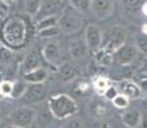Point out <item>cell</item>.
<instances>
[{
  "instance_id": "obj_1",
  "label": "cell",
  "mask_w": 147,
  "mask_h": 128,
  "mask_svg": "<svg viewBox=\"0 0 147 128\" xmlns=\"http://www.w3.org/2000/svg\"><path fill=\"white\" fill-rule=\"evenodd\" d=\"M47 106H49L50 112L56 119H67L77 112V104L72 98L68 95H55L50 98L47 101Z\"/></svg>"
},
{
  "instance_id": "obj_2",
  "label": "cell",
  "mask_w": 147,
  "mask_h": 128,
  "mask_svg": "<svg viewBox=\"0 0 147 128\" xmlns=\"http://www.w3.org/2000/svg\"><path fill=\"white\" fill-rule=\"evenodd\" d=\"M3 36L9 45L17 46L21 44L26 36V24H24L23 19L18 18V17L8 19L3 27Z\"/></svg>"
},
{
  "instance_id": "obj_3",
  "label": "cell",
  "mask_w": 147,
  "mask_h": 128,
  "mask_svg": "<svg viewBox=\"0 0 147 128\" xmlns=\"http://www.w3.org/2000/svg\"><path fill=\"white\" fill-rule=\"evenodd\" d=\"M125 40H127L125 31L121 27L115 26V27L106 30L102 33V44H101V47H105V49H107L114 54L123 45H125Z\"/></svg>"
},
{
  "instance_id": "obj_4",
  "label": "cell",
  "mask_w": 147,
  "mask_h": 128,
  "mask_svg": "<svg viewBox=\"0 0 147 128\" xmlns=\"http://www.w3.org/2000/svg\"><path fill=\"white\" fill-rule=\"evenodd\" d=\"M59 28L60 31L68 33H76L77 31H80L83 26V21L78 13H76L74 9H69V8H65L63 13L60 14V18H59Z\"/></svg>"
},
{
  "instance_id": "obj_5",
  "label": "cell",
  "mask_w": 147,
  "mask_h": 128,
  "mask_svg": "<svg viewBox=\"0 0 147 128\" xmlns=\"http://www.w3.org/2000/svg\"><path fill=\"white\" fill-rule=\"evenodd\" d=\"M9 121L12 122L13 126H18L22 128H28L33 124L36 121V110L28 106H22L16 109L10 114Z\"/></svg>"
},
{
  "instance_id": "obj_6",
  "label": "cell",
  "mask_w": 147,
  "mask_h": 128,
  "mask_svg": "<svg viewBox=\"0 0 147 128\" xmlns=\"http://www.w3.org/2000/svg\"><path fill=\"white\" fill-rule=\"evenodd\" d=\"M65 10L64 0H41V8L38 12V17L45 18L50 16H60Z\"/></svg>"
},
{
  "instance_id": "obj_7",
  "label": "cell",
  "mask_w": 147,
  "mask_h": 128,
  "mask_svg": "<svg viewBox=\"0 0 147 128\" xmlns=\"http://www.w3.org/2000/svg\"><path fill=\"white\" fill-rule=\"evenodd\" d=\"M84 40L91 50H97L101 47L102 44V32L98 28L97 24L91 23L87 26L86 33H84Z\"/></svg>"
},
{
  "instance_id": "obj_8",
  "label": "cell",
  "mask_w": 147,
  "mask_h": 128,
  "mask_svg": "<svg viewBox=\"0 0 147 128\" xmlns=\"http://www.w3.org/2000/svg\"><path fill=\"white\" fill-rule=\"evenodd\" d=\"M137 54H138V49L136 45L125 44V45H123L119 50L115 51L114 56L117 58V60L119 64L129 65L136 58H137Z\"/></svg>"
},
{
  "instance_id": "obj_9",
  "label": "cell",
  "mask_w": 147,
  "mask_h": 128,
  "mask_svg": "<svg viewBox=\"0 0 147 128\" xmlns=\"http://www.w3.org/2000/svg\"><path fill=\"white\" fill-rule=\"evenodd\" d=\"M46 95V90L42 83H31L30 86H27V90L24 92V95L22 96L24 101L27 104H36L40 102Z\"/></svg>"
},
{
  "instance_id": "obj_10",
  "label": "cell",
  "mask_w": 147,
  "mask_h": 128,
  "mask_svg": "<svg viewBox=\"0 0 147 128\" xmlns=\"http://www.w3.org/2000/svg\"><path fill=\"white\" fill-rule=\"evenodd\" d=\"M114 10V0H92V12L98 19L110 17Z\"/></svg>"
},
{
  "instance_id": "obj_11",
  "label": "cell",
  "mask_w": 147,
  "mask_h": 128,
  "mask_svg": "<svg viewBox=\"0 0 147 128\" xmlns=\"http://www.w3.org/2000/svg\"><path fill=\"white\" fill-rule=\"evenodd\" d=\"M118 89H119V92L121 95L127 96L128 99H140L141 93H142L140 85L134 81H131V79L120 81L119 85H118Z\"/></svg>"
},
{
  "instance_id": "obj_12",
  "label": "cell",
  "mask_w": 147,
  "mask_h": 128,
  "mask_svg": "<svg viewBox=\"0 0 147 128\" xmlns=\"http://www.w3.org/2000/svg\"><path fill=\"white\" fill-rule=\"evenodd\" d=\"M88 45H87L86 40H73L69 44V53L72 55L73 59L76 60H81L84 56L87 55V51H88Z\"/></svg>"
},
{
  "instance_id": "obj_13",
  "label": "cell",
  "mask_w": 147,
  "mask_h": 128,
  "mask_svg": "<svg viewBox=\"0 0 147 128\" xmlns=\"http://www.w3.org/2000/svg\"><path fill=\"white\" fill-rule=\"evenodd\" d=\"M42 55L49 63L56 65L60 59V47L56 42H49L42 49Z\"/></svg>"
},
{
  "instance_id": "obj_14",
  "label": "cell",
  "mask_w": 147,
  "mask_h": 128,
  "mask_svg": "<svg viewBox=\"0 0 147 128\" xmlns=\"http://www.w3.org/2000/svg\"><path fill=\"white\" fill-rule=\"evenodd\" d=\"M141 119H142V114L137 109L128 110L121 115V122L128 128H137L141 124Z\"/></svg>"
},
{
  "instance_id": "obj_15",
  "label": "cell",
  "mask_w": 147,
  "mask_h": 128,
  "mask_svg": "<svg viewBox=\"0 0 147 128\" xmlns=\"http://www.w3.org/2000/svg\"><path fill=\"white\" fill-rule=\"evenodd\" d=\"M95 62L98 65H102V67H109L113 63V58H114V54L111 51H109L105 47H100V49L95 50L94 54Z\"/></svg>"
},
{
  "instance_id": "obj_16",
  "label": "cell",
  "mask_w": 147,
  "mask_h": 128,
  "mask_svg": "<svg viewBox=\"0 0 147 128\" xmlns=\"http://www.w3.org/2000/svg\"><path fill=\"white\" fill-rule=\"evenodd\" d=\"M46 78H47V70L42 67L32 70V72L24 73V81L30 82V83H42Z\"/></svg>"
},
{
  "instance_id": "obj_17",
  "label": "cell",
  "mask_w": 147,
  "mask_h": 128,
  "mask_svg": "<svg viewBox=\"0 0 147 128\" xmlns=\"http://www.w3.org/2000/svg\"><path fill=\"white\" fill-rule=\"evenodd\" d=\"M40 68V56L36 53H30L26 55L23 60V70L24 73L32 72V70Z\"/></svg>"
},
{
  "instance_id": "obj_18",
  "label": "cell",
  "mask_w": 147,
  "mask_h": 128,
  "mask_svg": "<svg viewBox=\"0 0 147 128\" xmlns=\"http://www.w3.org/2000/svg\"><path fill=\"white\" fill-rule=\"evenodd\" d=\"M69 4L80 14H87L92 10V0H69Z\"/></svg>"
},
{
  "instance_id": "obj_19",
  "label": "cell",
  "mask_w": 147,
  "mask_h": 128,
  "mask_svg": "<svg viewBox=\"0 0 147 128\" xmlns=\"http://www.w3.org/2000/svg\"><path fill=\"white\" fill-rule=\"evenodd\" d=\"M76 74H77V69L69 62H65V63L59 65V76L61 77L63 81H69V79L74 78Z\"/></svg>"
},
{
  "instance_id": "obj_20",
  "label": "cell",
  "mask_w": 147,
  "mask_h": 128,
  "mask_svg": "<svg viewBox=\"0 0 147 128\" xmlns=\"http://www.w3.org/2000/svg\"><path fill=\"white\" fill-rule=\"evenodd\" d=\"M59 18L60 16H50V17H45L41 18L37 23V31H42L45 28H50V27H55L59 24Z\"/></svg>"
},
{
  "instance_id": "obj_21",
  "label": "cell",
  "mask_w": 147,
  "mask_h": 128,
  "mask_svg": "<svg viewBox=\"0 0 147 128\" xmlns=\"http://www.w3.org/2000/svg\"><path fill=\"white\" fill-rule=\"evenodd\" d=\"M14 60V53L9 47L0 45V65H10Z\"/></svg>"
},
{
  "instance_id": "obj_22",
  "label": "cell",
  "mask_w": 147,
  "mask_h": 128,
  "mask_svg": "<svg viewBox=\"0 0 147 128\" xmlns=\"http://www.w3.org/2000/svg\"><path fill=\"white\" fill-rule=\"evenodd\" d=\"M41 8V0H26V4H24V10L27 14L35 17L38 16Z\"/></svg>"
},
{
  "instance_id": "obj_23",
  "label": "cell",
  "mask_w": 147,
  "mask_h": 128,
  "mask_svg": "<svg viewBox=\"0 0 147 128\" xmlns=\"http://www.w3.org/2000/svg\"><path fill=\"white\" fill-rule=\"evenodd\" d=\"M53 114L50 112L49 106H47L46 110H42L40 113H36V121L40 126H49L50 123L53 122Z\"/></svg>"
},
{
  "instance_id": "obj_24",
  "label": "cell",
  "mask_w": 147,
  "mask_h": 128,
  "mask_svg": "<svg viewBox=\"0 0 147 128\" xmlns=\"http://www.w3.org/2000/svg\"><path fill=\"white\" fill-rule=\"evenodd\" d=\"M121 4L128 12H136L142 9L145 0H121Z\"/></svg>"
},
{
  "instance_id": "obj_25",
  "label": "cell",
  "mask_w": 147,
  "mask_h": 128,
  "mask_svg": "<svg viewBox=\"0 0 147 128\" xmlns=\"http://www.w3.org/2000/svg\"><path fill=\"white\" fill-rule=\"evenodd\" d=\"M60 33V28L59 26H55V27H50V28H45L42 31H38V36L42 39H53L56 37V36Z\"/></svg>"
},
{
  "instance_id": "obj_26",
  "label": "cell",
  "mask_w": 147,
  "mask_h": 128,
  "mask_svg": "<svg viewBox=\"0 0 147 128\" xmlns=\"http://www.w3.org/2000/svg\"><path fill=\"white\" fill-rule=\"evenodd\" d=\"M136 46H137L138 51L143 54L145 56H147V35L142 33V35H138L136 37Z\"/></svg>"
},
{
  "instance_id": "obj_27",
  "label": "cell",
  "mask_w": 147,
  "mask_h": 128,
  "mask_svg": "<svg viewBox=\"0 0 147 128\" xmlns=\"http://www.w3.org/2000/svg\"><path fill=\"white\" fill-rule=\"evenodd\" d=\"M27 90V86L23 83V82H16L14 83V87H13V92H12V98L14 99H21L22 96L24 95Z\"/></svg>"
},
{
  "instance_id": "obj_28",
  "label": "cell",
  "mask_w": 147,
  "mask_h": 128,
  "mask_svg": "<svg viewBox=\"0 0 147 128\" xmlns=\"http://www.w3.org/2000/svg\"><path fill=\"white\" fill-rule=\"evenodd\" d=\"M133 79L134 82H140L143 79H147V64H143L138 67L133 73Z\"/></svg>"
},
{
  "instance_id": "obj_29",
  "label": "cell",
  "mask_w": 147,
  "mask_h": 128,
  "mask_svg": "<svg viewBox=\"0 0 147 128\" xmlns=\"http://www.w3.org/2000/svg\"><path fill=\"white\" fill-rule=\"evenodd\" d=\"M113 104H114V106L118 108V109H125V108L129 105V99L127 98V96L119 93V95L113 100Z\"/></svg>"
},
{
  "instance_id": "obj_30",
  "label": "cell",
  "mask_w": 147,
  "mask_h": 128,
  "mask_svg": "<svg viewBox=\"0 0 147 128\" xmlns=\"http://www.w3.org/2000/svg\"><path fill=\"white\" fill-rule=\"evenodd\" d=\"M14 83L10 81H3L0 83V93L3 96H12Z\"/></svg>"
},
{
  "instance_id": "obj_31",
  "label": "cell",
  "mask_w": 147,
  "mask_h": 128,
  "mask_svg": "<svg viewBox=\"0 0 147 128\" xmlns=\"http://www.w3.org/2000/svg\"><path fill=\"white\" fill-rule=\"evenodd\" d=\"M95 89L98 91V92H105V90L107 89V87L110 86L109 81L105 78V77H98V78L95 79Z\"/></svg>"
},
{
  "instance_id": "obj_32",
  "label": "cell",
  "mask_w": 147,
  "mask_h": 128,
  "mask_svg": "<svg viewBox=\"0 0 147 128\" xmlns=\"http://www.w3.org/2000/svg\"><path fill=\"white\" fill-rule=\"evenodd\" d=\"M119 89H118L117 86H114V85H111V86H109L107 89L105 90V92H104V96L107 99V100H114L115 98H117L118 95H119Z\"/></svg>"
},
{
  "instance_id": "obj_33",
  "label": "cell",
  "mask_w": 147,
  "mask_h": 128,
  "mask_svg": "<svg viewBox=\"0 0 147 128\" xmlns=\"http://www.w3.org/2000/svg\"><path fill=\"white\" fill-rule=\"evenodd\" d=\"M67 128H81V124H80V122L78 121H72L67 126Z\"/></svg>"
},
{
  "instance_id": "obj_34",
  "label": "cell",
  "mask_w": 147,
  "mask_h": 128,
  "mask_svg": "<svg viewBox=\"0 0 147 128\" xmlns=\"http://www.w3.org/2000/svg\"><path fill=\"white\" fill-rule=\"evenodd\" d=\"M137 83L140 85V87H141V90H142V91H147V79L140 81V82H137Z\"/></svg>"
},
{
  "instance_id": "obj_35",
  "label": "cell",
  "mask_w": 147,
  "mask_h": 128,
  "mask_svg": "<svg viewBox=\"0 0 147 128\" xmlns=\"http://www.w3.org/2000/svg\"><path fill=\"white\" fill-rule=\"evenodd\" d=\"M4 115H5V105L0 101V119H1Z\"/></svg>"
},
{
  "instance_id": "obj_36",
  "label": "cell",
  "mask_w": 147,
  "mask_h": 128,
  "mask_svg": "<svg viewBox=\"0 0 147 128\" xmlns=\"http://www.w3.org/2000/svg\"><path fill=\"white\" fill-rule=\"evenodd\" d=\"M141 108H142L143 110H147V99H145V100L141 102Z\"/></svg>"
},
{
  "instance_id": "obj_37",
  "label": "cell",
  "mask_w": 147,
  "mask_h": 128,
  "mask_svg": "<svg viewBox=\"0 0 147 128\" xmlns=\"http://www.w3.org/2000/svg\"><path fill=\"white\" fill-rule=\"evenodd\" d=\"M142 13L147 17V3H145V4H143V7H142Z\"/></svg>"
},
{
  "instance_id": "obj_38",
  "label": "cell",
  "mask_w": 147,
  "mask_h": 128,
  "mask_svg": "<svg viewBox=\"0 0 147 128\" xmlns=\"http://www.w3.org/2000/svg\"><path fill=\"white\" fill-rule=\"evenodd\" d=\"M142 33H145V35H147V23L142 27Z\"/></svg>"
},
{
  "instance_id": "obj_39",
  "label": "cell",
  "mask_w": 147,
  "mask_h": 128,
  "mask_svg": "<svg viewBox=\"0 0 147 128\" xmlns=\"http://www.w3.org/2000/svg\"><path fill=\"white\" fill-rule=\"evenodd\" d=\"M5 128H22V127H18V126H13V124H12V126H8V127H5Z\"/></svg>"
}]
</instances>
